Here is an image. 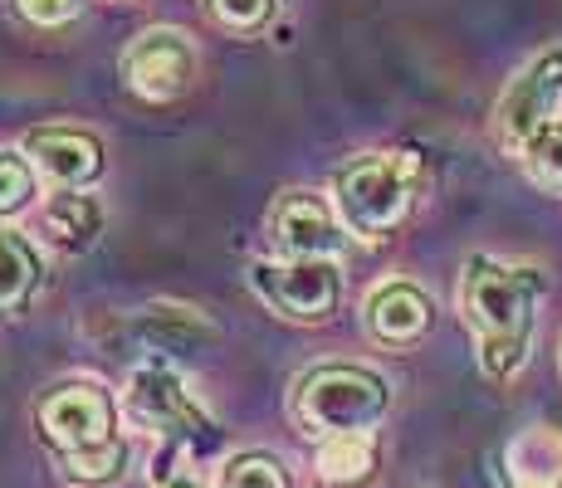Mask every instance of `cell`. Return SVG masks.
<instances>
[{"label": "cell", "mask_w": 562, "mask_h": 488, "mask_svg": "<svg viewBox=\"0 0 562 488\" xmlns=\"http://www.w3.org/2000/svg\"><path fill=\"white\" fill-rule=\"evenodd\" d=\"M543 293L538 269H509L499 259H470L464 269V318L480 338V366L490 376H514L533 338V303Z\"/></svg>", "instance_id": "1"}, {"label": "cell", "mask_w": 562, "mask_h": 488, "mask_svg": "<svg viewBox=\"0 0 562 488\" xmlns=\"http://www.w3.org/2000/svg\"><path fill=\"white\" fill-rule=\"evenodd\" d=\"M392 406V386L382 382L367 366H348V362H328L313 366L294 382V420L308 430V435H362Z\"/></svg>", "instance_id": "2"}, {"label": "cell", "mask_w": 562, "mask_h": 488, "mask_svg": "<svg viewBox=\"0 0 562 488\" xmlns=\"http://www.w3.org/2000/svg\"><path fill=\"white\" fill-rule=\"evenodd\" d=\"M411 191H416V167L392 151H372V157H358L338 171L333 205H338V220L348 225V235L382 240L406 220Z\"/></svg>", "instance_id": "3"}, {"label": "cell", "mask_w": 562, "mask_h": 488, "mask_svg": "<svg viewBox=\"0 0 562 488\" xmlns=\"http://www.w3.org/2000/svg\"><path fill=\"white\" fill-rule=\"evenodd\" d=\"M250 288L289 322H328L342 298L328 259H265L250 269Z\"/></svg>", "instance_id": "4"}, {"label": "cell", "mask_w": 562, "mask_h": 488, "mask_svg": "<svg viewBox=\"0 0 562 488\" xmlns=\"http://www.w3.org/2000/svg\"><path fill=\"white\" fill-rule=\"evenodd\" d=\"M35 420L59 454H79V450H93V444L113 440L117 410H113V400H108V390L89 386V382H64L40 396Z\"/></svg>", "instance_id": "5"}, {"label": "cell", "mask_w": 562, "mask_h": 488, "mask_svg": "<svg viewBox=\"0 0 562 488\" xmlns=\"http://www.w3.org/2000/svg\"><path fill=\"white\" fill-rule=\"evenodd\" d=\"M127 406L143 425L161 430V435H177V440H191V435H211V416L196 396H191L187 376L177 372L171 362H143L127 382Z\"/></svg>", "instance_id": "6"}, {"label": "cell", "mask_w": 562, "mask_h": 488, "mask_svg": "<svg viewBox=\"0 0 562 488\" xmlns=\"http://www.w3.org/2000/svg\"><path fill=\"white\" fill-rule=\"evenodd\" d=\"M196 79V49L181 30H143L123 49V83L147 103H171Z\"/></svg>", "instance_id": "7"}, {"label": "cell", "mask_w": 562, "mask_h": 488, "mask_svg": "<svg viewBox=\"0 0 562 488\" xmlns=\"http://www.w3.org/2000/svg\"><path fill=\"white\" fill-rule=\"evenodd\" d=\"M558 98H562V49H548V54H538V59L509 83V93L499 98V137H504V147L524 151L528 137L548 127Z\"/></svg>", "instance_id": "8"}, {"label": "cell", "mask_w": 562, "mask_h": 488, "mask_svg": "<svg viewBox=\"0 0 562 488\" xmlns=\"http://www.w3.org/2000/svg\"><path fill=\"white\" fill-rule=\"evenodd\" d=\"M348 225L328 211L313 191H284L269 211V235L284 249V259H333L348 240Z\"/></svg>", "instance_id": "9"}, {"label": "cell", "mask_w": 562, "mask_h": 488, "mask_svg": "<svg viewBox=\"0 0 562 488\" xmlns=\"http://www.w3.org/2000/svg\"><path fill=\"white\" fill-rule=\"evenodd\" d=\"M25 157L49 181H59L64 191L89 186L103 171V143L93 133H83V127H35L25 137Z\"/></svg>", "instance_id": "10"}, {"label": "cell", "mask_w": 562, "mask_h": 488, "mask_svg": "<svg viewBox=\"0 0 562 488\" xmlns=\"http://www.w3.org/2000/svg\"><path fill=\"white\" fill-rule=\"evenodd\" d=\"M362 318H367V332H372L376 342H386V347H411V342H420L426 338V328H430V318H436V308H430V298L420 293L416 284H382V288H372V298H367V308H362Z\"/></svg>", "instance_id": "11"}, {"label": "cell", "mask_w": 562, "mask_h": 488, "mask_svg": "<svg viewBox=\"0 0 562 488\" xmlns=\"http://www.w3.org/2000/svg\"><path fill=\"white\" fill-rule=\"evenodd\" d=\"M504 484L509 488H558L562 484V435L553 425L524 430L504 450Z\"/></svg>", "instance_id": "12"}, {"label": "cell", "mask_w": 562, "mask_h": 488, "mask_svg": "<svg viewBox=\"0 0 562 488\" xmlns=\"http://www.w3.org/2000/svg\"><path fill=\"white\" fill-rule=\"evenodd\" d=\"M35 230L45 235L54 249H64V254H83V249L103 235V205L93 201V195L64 191V195H54L45 211H40Z\"/></svg>", "instance_id": "13"}, {"label": "cell", "mask_w": 562, "mask_h": 488, "mask_svg": "<svg viewBox=\"0 0 562 488\" xmlns=\"http://www.w3.org/2000/svg\"><path fill=\"white\" fill-rule=\"evenodd\" d=\"M45 284V259L30 245V235L0 230V318L15 308H25Z\"/></svg>", "instance_id": "14"}, {"label": "cell", "mask_w": 562, "mask_h": 488, "mask_svg": "<svg viewBox=\"0 0 562 488\" xmlns=\"http://www.w3.org/2000/svg\"><path fill=\"white\" fill-rule=\"evenodd\" d=\"M376 464V450H372V435H328L318 450V474L328 484H362Z\"/></svg>", "instance_id": "15"}, {"label": "cell", "mask_w": 562, "mask_h": 488, "mask_svg": "<svg viewBox=\"0 0 562 488\" xmlns=\"http://www.w3.org/2000/svg\"><path fill=\"white\" fill-rule=\"evenodd\" d=\"M59 459L74 484H113L117 474L127 469V440L113 435L108 444H93V450H79V454H59Z\"/></svg>", "instance_id": "16"}, {"label": "cell", "mask_w": 562, "mask_h": 488, "mask_svg": "<svg viewBox=\"0 0 562 488\" xmlns=\"http://www.w3.org/2000/svg\"><path fill=\"white\" fill-rule=\"evenodd\" d=\"M221 488H289V474L274 454L245 450V454H235V459H225Z\"/></svg>", "instance_id": "17"}, {"label": "cell", "mask_w": 562, "mask_h": 488, "mask_svg": "<svg viewBox=\"0 0 562 488\" xmlns=\"http://www.w3.org/2000/svg\"><path fill=\"white\" fill-rule=\"evenodd\" d=\"M201 5H205V15L221 30H231V35H259V30L274 20L279 0H201Z\"/></svg>", "instance_id": "18"}, {"label": "cell", "mask_w": 562, "mask_h": 488, "mask_svg": "<svg viewBox=\"0 0 562 488\" xmlns=\"http://www.w3.org/2000/svg\"><path fill=\"white\" fill-rule=\"evenodd\" d=\"M524 167L543 191H562V127L548 123L524 143Z\"/></svg>", "instance_id": "19"}, {"label": "cell", "mask_w": 562, "mask_h": 488, "mask_svg": "<svg viewBox=\"0 0 562 488\" xmlns=\"http://www.w3.org/2000/svg\"><path fill=\"white\" fill-rule=\"evenodd\" d=\"M35 201V171L20 151H0V215H15Z\"/></svg>", "instance_id": "20"}, {"label": "cell", "mask_w": 562, "mask_h": 488, "mask_svg": "<svg viewBox=\"0 0 562 488\" xmlns=\"http://www.w3.org/2000/svg\"><path fill=\"white\" fill-rule=\"evenodd\" d=\"M15 10L30 20V25L54 30V25H69V20L83 10V0H15Z\"/></svg>", "instance_id": "21"}, {"label": "cell", "mask_w": 562, "mask_h": 488, "mask_svg": "<svg viewBox=\"0 0 562 488\" xmlns=\"http://www.w3.org/2000/svg\"><path fill=\"white\" fill-rule=\"evenodd\" d=\"M171 488H196V484H171Z\"/></svg>", "instance_id": "22"}]
</instances>
